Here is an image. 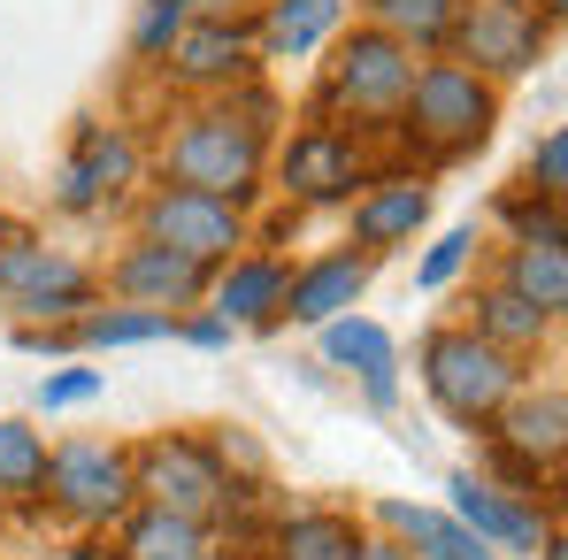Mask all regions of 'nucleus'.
Returning <instances> with one entry per match:
<instances>
[{
  "instance_id": "nucleus-1",
  "label": "nucleus",
  "mask_w": 568,
  "mask_h": 560,
  "mask_svg": "<svg viewBox=\"0 0 568 560\" xmlns=\"http://www.w3.org/2000/svg\"><path fill=\"white\" fill-rule=\"evenodd\" d=\"M270 131H277V100L254 93V85L200 100L162 139V185H192V192H215V200L246 207L270 185Z\"/></svg>"
},
{
  "instance_id": "nucleus-2",
  "label": "nucleus",
  "mask_w": 568,
  "mask_h": 560,
  "mask_svg": "<svg viewBox=\"0 0 568 560\" xmlns=\"http://www.w3.org/2000/svg\"><path fill=\"white\" fill-rule=\"evenodd\" d=\"M415 384L430 391V407H438L454 430H484V422L530 384V369H523L515 354H499L491 338H476L469 323H438V330H423V346H415Z\"/></svg>"
},
{
  "instance_id": "nucleus-3",
  "label": "nucleus",
  "mask_w": 568,
  "mask_h": 560,
  "mask_svg": "<svg viewBox=\"0 0 568 560\" xmlns=\"http://www.w3.org/2000/svg\"><path fill=\"white\" fill-rule=\"evenodd\" d=\"M392 123L430 162H462V154H476L491 139V123H499V85L476 78L469 62H454V54H430V62H415V85H407Z\"/></svg>"
},
{
  "instance_id": "nucleus-4",
  "label": "nucleus",
  "mask_w": 568,
  "mask_h": 560,
  "mask_svg": "<svg viewBox=\"0 0 568 560\" xmlns=\"http://www.w3.org/2000/svg\"><path fill=\"white\" fill-rule=\"evenodd\" d=\"M415 47H399L392 31L377 23H354L338 47H331V62H323V93H315V115L323 123H392L399 115V100L415 85Z\"/></svg>"
},
{
  "instance_id": "nucleus-5",
  "label": "nucleus",
  "mask_w": 568,
  "mask_h": 560,
  "mask_svg": "<svg viewBox=\"0 0 568 560\" xmlns=\"http://www.w3.org/2000/svg\"><path fill=\"white\" fill-rule=\"evenodd\" d=\"M39 499H47L62 522H78V530L123 522V515L139 507V491H131V446H115V438H62V446H47V483H39Z\"/></svg>"
},
{
  "instance_id": "nucleus-6",
  "label": "nucleus",
  "mask_w": 568,
  "mask_h": 560,
  "mask_svg": "<svg viewBox=\"0 0 568 560\" xmlns=\"http://www.w3.org/2000/svg\"><path fill=\"white\" fill-rule=\"evenodd\" d=\"M0 307L16 323H78L100 307V269L47 238H0Z\"/></svg>"
},
{
  "instance_id": "nucleus-7",
  "label": "nucleus",
  "mask_w": 568,
  "mask_h": 560,
  "mask_svg": "<svg viewBox=\"0 0 568 560\" xmlns=\"http://www.w3.org/2000/svg\"><path fill=\"white\" fill-rule=\"evenodd\" d=\"M139 238L185 254L200 269H223L231 254L254 246V223L239 200H215V192H192V185H154L139 200Z\"/></svg>"
},
{
  "instance_id": "nucleus-8",
  "label": "nucleus",
  "mask_w": 568,
  "mask_h": 560,
  "mask_svg": "<svg viewBox=\"0 0 568 560\" xmlns=\"http://www.w3.org/2000/svg\"><path fill=\"white\" fill-rule=\"evenodd\" d=\"M554 47V23L530 8V0H462L454 8V31H446V54L469 62L476 78L507 85V78H530Z\"/></svg>"
},
{
  "instance_id": "nucleus-9",
  "label": "nucleus",
  "mask_w": 568,
  "mask_h": 560,
  "mask_svg": "<svg viewBox=\"0 0 568 560\" xmlns=\"http://www.w3.org/2000/svg\"><path fill=\"white\" fill-rule=\"evenodd\" d=\"M131 491L146 499V507H170V515H192V522H207L215 530V515L231 507V468L215 446H200V438H146V446H131Z\"/></svg>"
},
{
  "instance_id": "nucleus-10",
  "label": "nucleus",
  "mask_w": 568,
  "mask_h": 560,
  "mask_svg": "<svg viewBox=\"0 0 568 560\" xmlns=\"http://www.w3.org/2000/svg\"><path fill=\"white\" fill-rule=\"evenodd\" d=\"M270 170H277V192L292 207H346L354 192L369 185L362 139H354L346 123H307V131H292L284 146H270Z\"/></svg>"
},
{
  "instance_id": "nucleus-11",
  "label": "nucleus",
  "mask_w": 568,
  "mask_h": 560,
  "mask_svg": "<svg viewBox=\"0 0 568 560\" xmlns=\"http://www.w3.org/2000/svg\"><path fill=\"white\" fill-rule=\"evenodd\" d=\"M484 430H491L499 461L515 476V491H538V476H554L568 454V391L561 384H523Z\"/></svg>"
},
{
  "instance_id": "nucleus-12",
  "label": "nucleus",
  "mask_w": 568,
  "mask_h": 560,
  "mask_svg": "<svg viewBox=\"0 0 568 560\" xmlns=\"http://www.w3.org/2000/svg\"><path fill=\"white\" fill-rule=\"evenodd\" d=\"M139 170H146V154H139V139L123 123H85L70 162H62V177H54V207L62 215H100L108 200H123L139 185Z\"/></svg>"
},
{
  "instance_id": "nucleus-13",
  "label": "nucleus",
  "mask_w": 568,
  "mask_h": 560,
  "mask_svg": "<svg viewBox=\"0 0 568 560\" xmlns=\"http://www.w3.org/2000/svg\"><path fill=\"white\" fill-rule=\"evenodd\" d=\"M162 70H170V85H178V93L223 100V93H239V85H254L262 47H254V31H246V23H185V31L170 39Z\"/></svg>"
},
{
  "instance_id": "nucleus-14",
  "label": "nucleus",
  "mask_w": 568,
  "mask_h": 560,
  "mask_svg": "<svg viewBox=\"0 0 568 560\" xmlns=\"http://www.w3.org/2000/svg\"><path fill=\"white\" fill-rule=\"evenodd\" d=\"M207 277L215 269H200L185 254H170V246H154V238H131L115 262H108V292L123 299V307H162V315H185L207 299Z\"/></svg>"
},
{
  "instance_id": "nucleus-15",
  "label": "nucleus",
  "mask_w": 568,
  "mask_h": 560,
  "mask_svg": "<svg viewBox=\"0 0 568 560\" xmlns=\"http://www.w3.org/2000/svg\"><path fill=\"white\" fill-rule=\"evenodd\" d=\"M446 515L476 530L491 553H538V538H546V515L523 499V491H507V483H491V476H469V468H454L446 476Z\"/></svg>"
},
{
  "instance_id": "nucleus-16",
  "label": "nucleus",
  "mask_w": 568,
  "mask_h": 560,
  "mask_svg": "<svg viewBox=\"0 0 568 560\" xmlns=\"http://www.w3.org/2000/svg\"><path fill=\"white\" fill-rule=\"evenodd\" d=\"M346 207H354V238H346V246H362L369 262H384V254H399V246L423 238V223H430V185L407 177V170H392V177H369Z\"/></svg>"
},
{
  "instance_id": "nucleus-17",
  "label": "nucleus",
  "mask_w": 568,
  "mask_h": 560,
  "mask_svg": "<svg viewBox=\"0 0 568 560\" xmlns=\"http://www.w3.org/2000/svg\"><path fill=\"white\" fill-rule=\"evenodd\" d=\"M369 277H377V262H369L362 246H338V254L300 262V269L284 277V323L323 330L331 315H354V307H362V292H369Z\"/></svg>"
},
{
  "instance_id": "nucleus-18",
  "label": "nucleus",
  "mask_w": 568,
  "mask_h": 560,
  "mask_svg": "<svg viewBox=\"0 0 568 560\" xmlns=\"http://www.w3.org/2000/svg\"><path fill=\"white\" fill-rule=\"evenodd\" d=\"M284 277H292V269H284L277 254H254V246H246V254H231V262L207 277V299H200V307L223 315L231 330H277L284 323Z\"/></svg>"
},
{
  "instance_id": "nucleus-19",
  "label": "nucleus",
  "mask_w": 568,
  "mask_h": 560,
  "mask_svg": "<svg viewBox=\"0 0 568 560\" xmlns=\"http://www.w3.org/2000/svg\"><path fill=\"white\" fill-rule=\"evenodd\" d=\"M369 515H377V522H384V530H392V538H399V546H407L415 560H499L491 546H484V538H476V530H462V522H454L446 507H415V499H377Z\"/></svg>"
},
{
  "instance_id": "nucleus-20",
  "label": "nucleus",
  "mask_w": 568,
  "mask_h": 560,
  "mask_svg": "<svg viewBox=\"0 0 568 560\" xmlns=\"http://www.w3.org/2000/svg\"><path fill=\"white\" fill-rule=\"evenodd\" d=\"M338 16H346V0H262L254 47H262L270 62H307L315 47L338 39Z\"/></svg>"
},
{
  "instance_id": "nucleus-21",
  "label": "nucleus",
  "mask_w": 568,
  "mask_h": 560,
  "mask_svg": "<svg viewBox=\"0 0 568 560\" xmlns=\"http://www.w3.org/2000/svg\"><path fill=\"white\" fill-rule=\"evenodd\" d=\"M469 307H476V315H469V330H476V338H491L499 354H515V362H530V354H538V346H546V338L561 330V323H554L546 307H530V299H515V292H507L499 277L484 284V292H476Z\"/></svg>"
},
{
  "instance_id": "nucleus-22",
  "label": "nucleus",
  "mask_w": 568,
  "mask_h": 560,
  "mask_svg": "<svg viewBox=\"0 0 568 560\" xmlns=\"http://www.w3.org/2000/svg\"><path fill=\"white\" fill-rule=\"evenodd\" d=\"M499 284L561 323V307H568V238H515V246L499 254Z\"/></svg>"
},
{
  "instance_id": "nucleus-23",
  "label": "nucleus",
  "mask_w": 568,
  "mask_h": 560,
  "mask_svg": "<svg viewBox=\"0 0 568 560\" xmlns=\"http://www.w3.org/2000/svg\"><path fill=\"white\" fill-rule=\"evenodd\" d=\"M123 560H215V530L192 522V515H170V507H131L123 515Z\"/></svg>"
},
{
  "instance_id": "nucleus-24",
  "label": "nucleus",
  "mask_w": 568,
  "mask_h": 560,
  "mask_svg": "<svg viewBox=\"0 0 568 560\" xmlns=\"http://www.w3.org/2000/svg\"><path fill=\"white\" fill-rule=\"evenodd\" d=\"M354 546H362V522L338 507H300L277 522V560H354Z\"/></svg>"
},
{
  "instance_id": "nucleus-25",
  "label": "nucleus",
  "mask_w": 568,
  "mask_h": 560,
  "mask_svg": "<svg viewBox=\"0 0 568 560\" xmlns=\"http://www.w3.org/2000/svg\"><path fill=\"white\" fill-rule=\"evenodd\" d=\"M178 323L185 315H162V307H85L70 330H78V346H162V338H178Z\"/></svg>"
},
{
  "instance_id": "nucleus-26",
  "label": "nucleus",
  "mask_w": 568,
  "mask_h": 560,
  "mask_svg": "<svg viewBox=\"0 0 568 560\" xmlns=\"http://www.w3.org/2000/svg\"><path fill=\"white\" fill-rule=\"evenodd\" d=\"M362 8H369V23L392 31L399 47L446 54V31H454V8H462V0H362Z\"/></svg>"
},
{
  "instance_id": "nucleus-27",
  "label": "nucleus",
  "mask_w": 568,
  "mask_h": 560,
  "mask_svg": "<svg viewBox=\"0 0 568 560\" xmlns=\"http://www.w3.org/2000/svg\"><path fill=\"white\" fill-rule=\"evenodd\" d=\"M323 362H331V369L369 376V369H392L399 346H392V330L369 323V315H331V323H323Z\"/></svg>"
},
{
  "instance_id": "nucleus-28",
  "label": "nucleus",
  "mask_w": 568,
  "mask_h": 560,
  "mask_svg": "<svg viewBox=\"0 0 568 560\" xmlns=\"http://www.w3.org/2000/svg\"><path fill=\"white\" fill-rule=\"evenodd\" d=\"M39 483H47V430L0 415V499H39Z\"/></svg>"
},
{
  "instance_id": "nucleus-29",
  "label": "nucleus",
  "mask_w": 568,
  "mask_h": 560,
  "mask_svg": "<svg viewBox=\"0 0 568 560\" xmlns=\"http://www.w3.org/2000/svg\"><path fill=\"white\" fill-rule=\"evenodd\" d=\"M185 0H139V23H131V54L146 62V70H162V54H170V39L185 31Z\"/></svg>"
},
{
  "instance_id": "nucleus-30",
  "label": "nucleus",
  "mask_w": 568,
  "mask_h": 560,
  "mask_svg": "<svg viewBox=\"0 0 568 560\" xmlns=\"http://www.w3.org/2000/svg\"><path fill=\"white\" fill-rule=\"evenodd\" d=\"M469 262H476V223H454V231H446V238H430V254L415 262V284H423V292H446Z\"/></svg>"
},
{
  "instance_id": "nucleus-31",
  "label": "nucleus",
  "mask_w": 568,
  "mask_h": 560,
  "mask_svg": "<svg viewBox=\"0 0 568 560\" xmlns=\"http://www.w3.org/2000/svg\"><path fill=\"white\" fill-rule=\"evenodd\" d=\"M100 391H108V376H100V369H85V362H70V369L39 376L31 407H39V415H62V407H85V399H100Z\"/></svg>"
},
{
  "instance_id": "nucleus-32",
  "label": "nucleus",
  "mask_w": 568,
  "mask_h": 560,
  "mask_svg": "<svg viewBox=\"0 0 568 560\" xmlns=\"http://www.w3.org/2000/svg\"><path fill=\"white\" fill-rule=\"evenodd\" d=\"M523 177H530L523 192H538V200H561V192H568V131H561V123L530 146V170H523Z\"/></svg>"
},
{
  "instance_id": "nucleus-33",
  "label": "nucleus",
  "mask_w": 568,
  "mask_h": 560,
  "mask_svg": "<svg viewBox=\"0 0 568 560\" xmlns=\"http://www.w3.org/2000/svg\"><path fill=\"white\" fill-rule=\"evenodd\" d=\"M178 338H192V346H200V354H223V346H231V338H239V330H231V323H223V315H200V323H178Z\"/></svg>"
},
{
  "instance_id": "nucleus-34",
  "label": "nucleus",
  "mask_w": 568,
  "mask_h": 560,
  "mask_svg": "<svg viewBox=\"0 0 568 560\" xmlns=\"http://www.w3.org/2000/svg\"><path fill=\"white\" fill-rule=\"evenodd\" d=\"M362 399H369L377 415H392V407H399V362H392V369H369V376H362Z\"/></svg>"
},
{
  "instance_id": "nucleus-35",
  "label": "nucleus",
  "mask_w": 568,
  "mask_h": 560,
  "mask_svg": "<svg viewBox=\"0 0 568 560\" xmlns=\"http://www.w3.org/2000/svg\"><path fill=\"white\" fill-rule=\"evenodd\" d=\"M246 8H254V0H185L192 23H246Z\"/></svg>"
},
{
  "instance_id": "nucleus-36",
  "label": "nucleus",
  "mask_w": 568,
  "mask_h": 560,
  "mask_svg": "<svg viewBox=\"0 0 568 560\" xmlns=\"http://www.w3.org/2000/svg\"><path fill=\"white\" fill-rule=\"evenodd\" d=\"M354 560H415V553H407V546H399L392 530H377V538L362 530V546H354Z\"/></svg>"
},
{
  "instance_id": "nucleus-37",
  "label": "nucleus",
  "mask_w": 568,
  "mask_h": 560,
  "mask_svg": "<svg viewBox=\"0 0 568 560\" xmlns=\"http://www.w3.org/2000/svg\"><path fill=\"white\" fill-rule=\"evenodd\" d=\"M538 560H568V546H561V538H554V530L538 538Z\"/></svg>"
},
{
  "instance_id": "nucleus-38",
  "label": "nucleus",
  "mask_w": 568,
  "mask_h": 560,
  "mask_svg": "<svg viewBox=\"0 0 568 560\" xmlns=\"http://www.w3.org/2000/svg\"><path fill=\"white\" fill-rule=\"evenodd\" d=\"M530 8H538L546 23H561V16H568V0H530Z\"/></svg>"
},
{
  "instance_id": "nucleus-39",
  "label": "nucleus",
  "mask_w": 568,
  "mask_h": 560,
  "mask_svg": "<svg viewBox=\"0 0 568 560\" xmlns=\"http://www.w3.org/2000/svg\"><path fill=\"white\" fill-rule=\"evenodd\" d=\"M0 507H8V499H0Z\"/></svg>"
}]
</instances>
